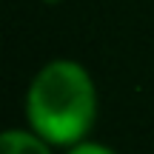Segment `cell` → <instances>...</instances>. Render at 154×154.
Segmentation results:
<instances>
[{
    "label": "cell",
    "instance_id": "cell-2",
    "mask_svg": "<svg viewBox=\"0 0 154 154\" xmlns=\"http://www.w3.org/2000/svg\"><path fill=\"white\" fill-rule=\"evenodd\" d=\"M0 154H49L37 137L26 131H6L0 140Z\"/></svg>",
    "mask_w": 154,
    "mask_h": 154
},
{
    "label": "cell",
    "instance_id": "cell-3",
    "mask_svg": "<svg viewBox=\"0 0 154 154\" xmlns=\"http://www.w3.org/2000/svg\"><path fill=\"white\" fill-rule=\"evenodd\" d=\"M72 154H111V151L103 149V146H80V149H74Z\"/></svg>",
    "mask_w": 154,
    "mask_h": 154
},
{
    "label": "cell",
    "instance_id": "cell-4",
    "mask_svg": "<svg viewBox=\"0 0 154 154\" xmlns=\"http://www.w3.org/2000/svg\"><path fill=\"white\" fill-rule=\"evenodd\" d=\"M49 3H54V0H49Z\"/></svg>",
    "mask_w": 154,
    "mask_h": 154
},
{
    "label": "cell",
    "instance_id": "cell-1",
    "mask_svg": "<svg viewBox=\"0 0 154 154\" xmlns=\"http://www.w3.org/2000/svg\"><path fill=\"white\" fill-rule=\"evenodd\" d=\"M29 120L51 143H74L94 120V88L77 63H49L29 88Z\"/></svg>",
    "mask_w": 154,
    "mask_h": 154
}]
</instances>
